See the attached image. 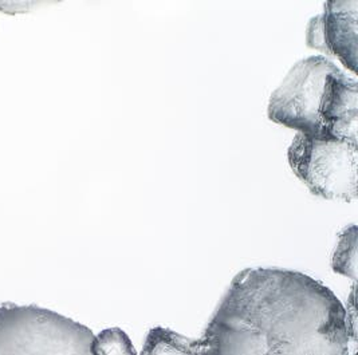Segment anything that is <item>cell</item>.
Segmentation results:
<instances>
[{"mask_svg":"<svg viewBox=\"0 0 358 355\" xmlns=\"http://www.w3.org/2000/svg\"><path fill=\"white\" fill-rule=\"evenodd\" d=\"M338 67L326 57L301 59L289 70L268 101V118L306 136H321L320 106L327 77Z\"/></svg>","mask_w":358,"mask_h":355,"instance_id":"cell-4","label":"cell"},{"mask_svg":"<svg viewBox=\"0 0 358 355\" xmlns=\"http://www.w3.org/2000/svg\"><path fill=\"white\" fill-rule=\"evenodd\" d=\"M346 310L308 275L247 268L216 308L199 355H349Z\"/></svg>","mask_w":358,"mask_h":355,"instance_id":"cell-1","label":"cell"},{"mask_svg":"<svg viewBox=\"0 0 358 355\" xmlns=\"http://www.w3.org/2000/svg\"><path fill=\"white\" fill-rule=\"evenodd\" d=\"M287 159L311 194L327 200L357 198L358 143L296 133Z\"/></svg>","mask_w":358,"mask_h":355,"instance_id":"cell-3","label":"cell"},{"mask_svg":"<svg viewBox=\"0 0 358 355\" xmlns=\"http://www.w3.org/2000/svg\"><path fill=\"white\" fill-rule=\"evenodd\" d=\"M94 355H137L131 340L121 328H108L94 337Z\"/></svg>","mask_w":358,"mask_h":355,"instance_id":"cell-9","label":"cell"},{"mask_svg":"<svg viewBox=\"0 0 358 355\" xmlns=\"http://www.w3.org/2000/svg\"><path fill=\"white\" fill-rule=\"evenodd\" d=\"M320 118V137L358 143V83L340 68L326 80Z\"/></svg>","mask_w":358,"mask_h":355,"instance_id":"cell-6","label":"cell"},{"mask_svg":"<svg viewBox=\"0 0 358 355\" xmlns=\"http://www.w3.org/2000/svg\"><path fill=\"white\" fill-rule=\"evenodd\" d=\"M141 355H199V353L195 340L164 327H155L148 334Z\"/></svg>","mask_w":358,"mask_h":355,"instance_id":"cell-7","label":"cell"},{"mask_svg":"<svg viewBox=\"0 0 358 355\" xmlns=\"http://www.w3.org/2000/svg\"><path fill=\"white\" fill-rule=\"evenodd\" d=\"M357 226L345 228L340 235L336 251L333 254L331 267L334 273L357 280Z\"/></svg>","mask_w":358,"mask_h":355,"instance_id":"cell-8","label":"cell"},{"mask_svg":"<svg viewBox=\"0 0 358 355\" xmlns=\"http://www.w3.org/2000/svg\"><path fill=\"white\" fill-rule=\"evenodd\" d=\"M358 3L327 1L324 13L311 17L306 31L310 49L340 59L352 73H357Z\"/></svg>","mask_w":358,"mask_h":355,"instance_id":"cell-5","label":"cell"},{"mask_svg":"<svg viewBox=\"0 0 358 355\" xmlns=\"http://www.w3.org/2000/svg\"><path fill=\"white\" fill-rule=\"evenodd\" d=\"M94 334L38 306H0V355H94Z\"/></svg>","mask_w":358,"mask_h":355,"instance_id":"cell-2","label":"cell"}]
</instances>
